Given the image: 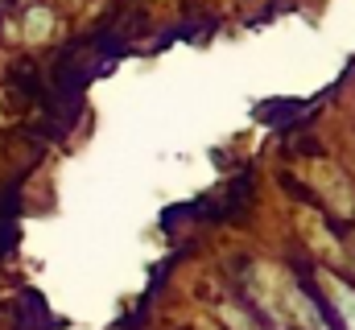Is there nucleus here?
I'll use <instances>...</instances> for the list:
<instances>
[{
    "label": "nucleus",
    "mask_w": 355,
    "mask_h": 330,
    "mask_svg": "<svg viewBox=\"0 0 355 330\" xmlns=\"http://www.w3.org/2000/svg\"><path fill=\"white\" fill-rule=\"evenodd\" d=\"M327 289H331V306L343 318V327L355 330V289L347 281H339V277H327Z\"/></svg>",
    "instance_id": "1"
}]
</instances>
